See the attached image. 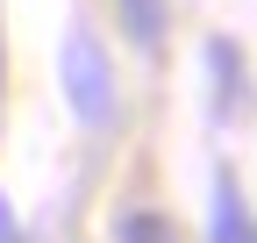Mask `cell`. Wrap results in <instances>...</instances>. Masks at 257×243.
<instances>
[{"label":"cell","mask_w":257,"mask_h":243,"mask_svg":"<svg viewBox=\"0 0 257 243\" xmlns=\"http://www.w3.org/2000/svg\"><path fill=\"white\" fill-rule=\"evenodd\" d=\"M57 79H64V107H72L86 129H107L114 122V72H107V50L86 22L64 29V50H57Z\"/></svg>","instance_id":"1"},{"label":"cell","mask_w":257,"mask_h":243,"mask_svg":"<svg viewBox=\"0 0 257 243\" xmlns=\"http://www.w3.org/2000/svg\"><path fill=\"white\" fill-rule=\"evenodd\" d=\"M207 79H214V114H221V122H243V114L257 107L250 65H243V50H236L229 36H207Z\"/></svg>","instance_id":"2"},{"label":"cell","mask_w":257,"mask_h":243,"mask_svg":"<svg viewBox=\"0 0 257 243\" xmlns=\"http://www.w3.org/2000/svg\"><path fill=\"white\" fill-rule=\"evenodd\" d=\"M114 15H121V29H128L136 50H157L165 29H172V0H114Z\"/></svg>","instance_id":"3"},{"label":"cell","mask_w":257,"mask_h":243,"mask_svg":"<svg viewBox=\"0 0 257 243\" xmlns=\"http://www.w3.org/2000/svg\"><path fill=\"white\" fill-rule=\"evenodd\" d=\"M114 243H186V236L157 207H128V215H114Z\"/></svg>","instance_id":"4"},{"label":"cell","mask_w":257,"mask_h":243,"mask_svg":"<svg viewBox=\"0 0 257 243\" xmlns=\"http://www.w3.org/2000/svg\"><path fill=\"white\" fill-rule=\"evenodd\" d=\"M0 243H22V229H15V207H8V193H0Z\"/></svg>","instance_id":"5"}]
</instances>
